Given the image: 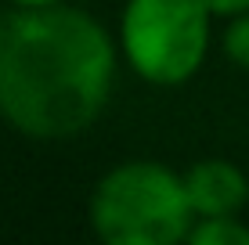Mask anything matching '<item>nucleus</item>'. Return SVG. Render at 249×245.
<instances>
[{
  "label": "nucleus",
  "instance_id": "7ed1b4c3",
  "mask_svg": "<svg viewBox=\"0 0 249 245\" xmlns=\"http://www.w3.org/2000/svg\"><path fill=\"white\" fill-rule=\"evenodd\" d=\"M213 11L202 0H126L119 47L144 83L177 87L206 62Z\"/></svg>",
  "mask_w": 249,
  "mask_h": 245
},
{
  "label": "nucleus",
  "instance_id": "0eeeda50",
  "mask_svg": "<svg viewBox=\"0 0 249 245\" xmlns=\"http://www.w3.org/2000/svg\"><path fill=\"white\" fill-rule=\"evenodd\" d=\"M202 4L210 7L213 15H220V18H235V15L249 11V0H202Z\"/></svg>",
  "mask_w": 249,
  "mask_h": 245
},
{
  "label": "nucleus",
  "instance_id": "6e6552de",
  "mask_svg": "<svg viewBox=\"0 0 249 245\" xmlns=\"http://www.w3.org/2000/svg\"><path fill=\"white\" fill-rule=\"evenodd\" d=\"M11 7H54V4H62V0H7Z\"/></svg>",
  "mask_w": 249,
  "mask_h": 245
},
{
  "label": "nucleus",
  "instance_id": "39448f33",
  "mask_svg": "<svg viewBox=\"0 0 249 245\" xmlns=\"http://www.w3.org/2000/svg\"><path fill=\"white\" fill-rule=\"evenodd\" d=\"M188 245H249V227L235 216H206L192 227Z\"/></svg>",
  "mask_w": 249,
  "mask_h": 245
},
{
  "label": "nucleus",
  "instance_id": "20e7f679",
  "mask_svg": "<svg viewBox=\"0 0 249 245\" xmlns=\"http://www.w3.org/2000/svg\"><path fill=\"white\" fill-rule=\"evenodd\" d=\"M184 191L195 216H235L249 202V180L228 159H202L184 173Z\"/></svg>",
  "mask_w": 249,
  "mask_h": 245
},
{
  "label": "nucleus",
  "instance_id": "423d86ee",
  "mask_svg": "<svg viewBox=\"0 0 249 245\" xmlns=\"http://www.w3.org/2000/svg\"><path fill=\"white\" fill-rule=\"evenodd\" d=\"M220 47L238 69H249V11L246 15H235L228 22L224 36H220Z\"/></svg>",
  "mask_w": 249,
  "mask_h": 245
},
{
  "label": "nucleus",
  "instance_id": "f03ea898",
  "mask_svg": "<svg viewBox=\"0 0 249 245\" xmlns=\"http://www.w3.org/2000/svg\"><path fill=\"white\" fill-rule=\"evenodd\" d=\"M192 216L184 177L148 159L108 170L90 195V227L101 245H181Z\"/></svg>",
  "mask_w": 249,
  "mask_h": 245
},
{
  "label": "nucleus",
  "instance_id": "f257e3e1",
  "mask_svg": "<svg viewBox=\"0 0 249 245\" xmlns=\"http://www.w3.org/2000/svg\"><path fill=\"white\" fill-rule=\"evenodd\" d=\"M116 44L80 7H11L0 18V115L25 137L62 141L101 115Z\"/></svg>",
  "mask_w": 249,
  "mask_h": 245
}]
</instances>
